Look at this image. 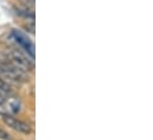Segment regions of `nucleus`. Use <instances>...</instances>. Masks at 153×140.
Segmentation results:
<instances>
[{"mask_svg": "<svg viewBox=\"0 0 153 140\" xmlns=\"http://www.w3.org/2000/svg\"><path fill=\"white\" fill-rule=\"evenodd\" d=\"M0 77L2 80H7L6 82L11 83H24L29 81L26 72L16 68L8 61L0 62Z\"/></svg>", "mask_w": 153, "mask_h": 140, "instance_id": "obj_1", "label": "nucleus"}, {"mask_svg": "<svg viewBox=\"0 0 153 140\" xmlns=\"http://www.w3.org/2000/svg\"><path fill=\"white\" fill-rule=\"evenodd\" d=\"M6 61H8L16 68H18L19 70H22L26 74L33 69V62H32L33 60L19 50H11L7 55Z\"/></svg>", "mask_w": 153, "mask_h": 140, "instance_id": "obj_2", "label": "nucleus"}, {"mask_svg": "<svg viewBox=\"0 0 153 140\" xmlns=\"http://www.w3.org/2000/svg\"><path fill=\"white\" fill-rule=\"evenodd\" d=\"M2 116V121L8 126L11 127L12 130L19 132V133H23V134H30L32 132V128L31 126L23 121V120H19L17 118H14L13 115H10V114H1Z\"/></svg>", "mask_w": 153, "mask_h": 140, "instance_id": "obj_3", "label": "nucleus"}, {"mask_svg": "<svg viewBox=\"0 0 153 140\" xmlns=\"http://www.w3.org/2000/svg\"><path fill=\"white\" fill-rule=\"evenodd\" d=\"M13 37H14V40L17 42V44L25 51V54L27 56H30V58H35V46H33V43L24 35L23 32L18 31V30H13Z\"/></svg>", "mask_w": 153, "mask_h": 140, "instance_id": "obj_4", "label": "nucleus"}, {"mask_svg": "<svg viewBox=\"0 0 153 140\" xmlns=\"http://www.w3.org/2000/svg\"><path fill=\"white\" fill-rule=\"evenodd\" d=\"M0 94L6 96V98L13 95V92H12V88H11L10 83L6 82L5 80H2L1 77H0Z\"/></svg>", "mask_w": 153, "mask_h": 140, "instance_id": "obj_5", "label": "nucleus"}, {"mask_svg": "<svg viewBox=\"0 0 153 140\" xmlns=\"http://www.w3.org/2000/svg\"><path fill=\"white\" fill-rule=\"evenodd\" d=\"M0 139L2 140H11V136L8 133H6L4 130L0 128Z\"/></svg>", "mask_w": 153, "mask_h": 140, "instance_id": "obj_6", "label": "nucleus"}, {"mask_svg": "<svg viewBox=\"0 0 153 140\" xmlns=\"http://www.w3.org/2000/svg\"><path fill=\"white\" fill-rule=\"evenodd\" d=\"M20 2L25 4V5H30V6H33L35 4V0H20Z\"/></svg>", "mask_w": 153, "mask_h": 140, "instance_id": "obj_7", "label": "nucleus"}]
</instances>
